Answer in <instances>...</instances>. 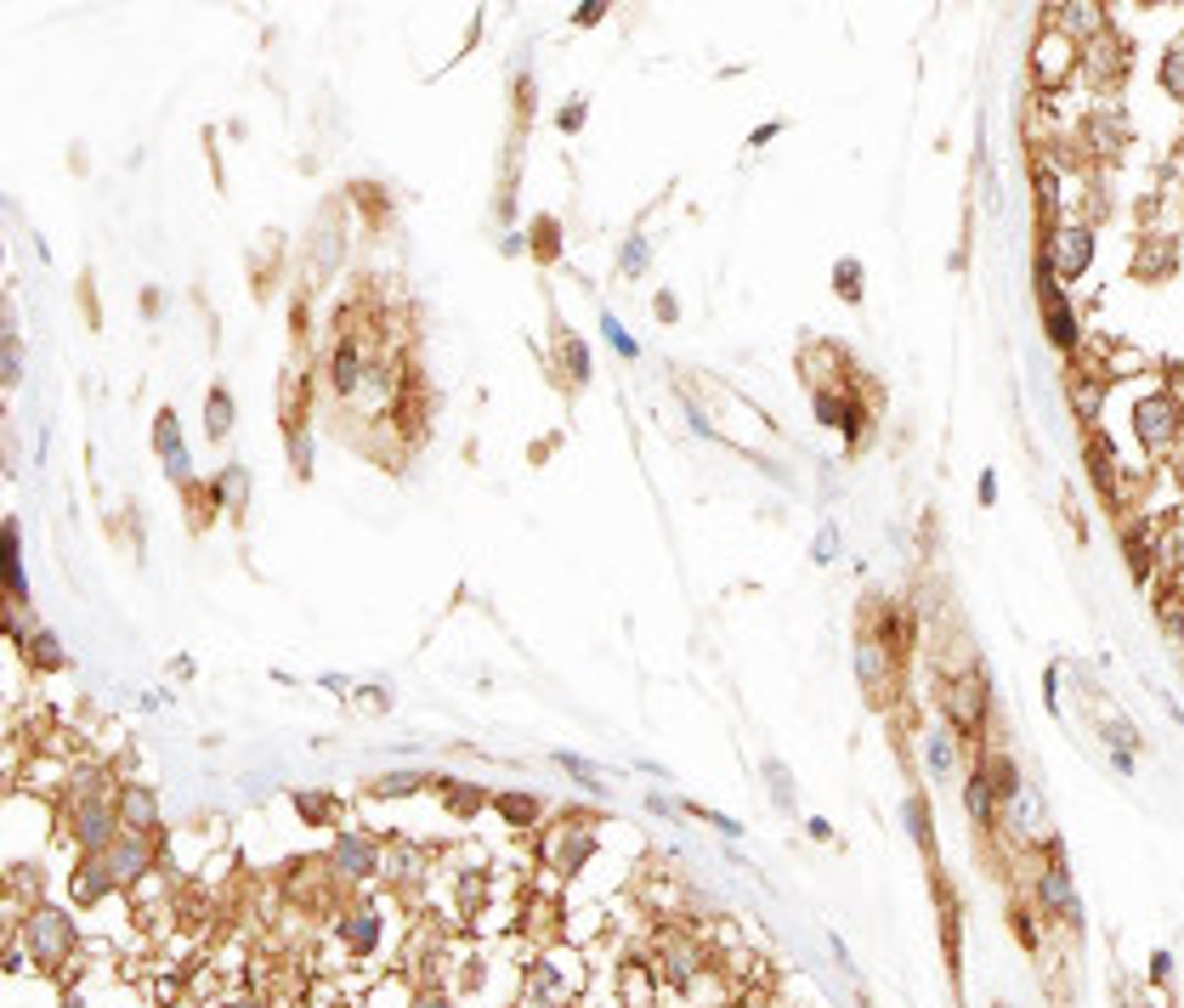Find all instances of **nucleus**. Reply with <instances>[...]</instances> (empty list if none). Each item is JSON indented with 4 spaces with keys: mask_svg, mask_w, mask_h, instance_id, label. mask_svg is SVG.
<instances>
[{
    "mask_svg": "<svg viewBox=\"0 0 1184 1008\" xmlns=\"http://www.w3.org/2000/svg\"><path fill=\"white\" fill-rule=\"evenodd\" d=\"M23 947H29V957H35L40 969H63L74 957V947H79V930H74L69 913L40 906V913L23 918Z\"/></svg>",
    "mask_w": 1184,
    "mask_h": 1008,
    "instance_id": "nucleus-1",
    "label": "nucleus"
},
{
    "mask_svg": "<svg viewBox=\"0 0 1184 1008\" xmlns=\"http://www.w3.org/2000/svg\"><path fill=\"white\" fill-rule=\"evenodd\" d=\"M0 601L29 606V578H23V538L18 521H0Z\"/></svg>",
    "mask_w": 1184,
    "mask_h": 1008,
    "instance_id": "nucleus-2",
    "label": "nucleus"
},
{
    "mask_svg": "<svg viewBox=\"0 0 1184 1008\" xmlns=\"http://www.w3.org/2000/svg\"><path fill=\"white\" fill-rule=\"evenodd\" d=\"M1043 318H1048V335H1055V346H1077V318H1072V306H1065V295H1060V284L1048 278V261H1043Z\"/></svg>",
    "mask_w": 1184,
    "mask_h": 1008,
    "instance_id": "nucleus-3",
    "label": "nucleus"
},
{
    "mask_svg": "<svg viewBox=\"0 0 1184 1008\" xmlns=\"http://www.w3.org/2000/svg\"><path fill=\"white\" fill-rule=\"evenodd\" d=\"M103 867H108V879L113 884H130V879H142V867H147V850H142V838H113V845L103 850Z\"/></svg>",
    "mask_w": 1184,
    "mask_h": 1008,
    "instance_id": "nucleus-4",
    "label": "nucleus"
},
{
    "mask_svg": "<svg viewBox=\"0 0 1184 1008\" xmlns=\"http://www.w3.org/2000/svg\"><path fill=\"white\" fill-rule=\"evenodd\" d=\"M120 828H125L130 838H142V833H154V828H159V804H154V793H142V788H130V793H125V804H120Z\"/></svg>",
    "mask_w": 1184,
    "mask_h": 1008,
    "instance_id": "nucleus-5",
    "label": "nucleus"
},
{
    "mask_svg": "<svg viewBox=\"0 0 1184 1008\" xmlns=\"http://www.w3.org/2000/svg\"><path fill=\"white\" fill-rule=\"evenodd\" d=\"M335 867L347 872V879H369V872H374V845H369V838H357V833H347L335 845Z\"/></svg>",
    "mask_w": 1184,
    "mask_h": 1008,
    "instance_id": "nucleus-6",
    "label": "nucleus"
},
{
    "mask_svg": "<svg viewBox=\"0 0 1184 1008\" xmlns=\"http://www.w3.org/2000/svg\"><path fill=\"white\" fill-rule=\"evenodd\" d=\"M154 442H159V454L171 459V482H188V454H182V431H176V414H159Z\"/></svg>",
    "mask_w": 1184,
    "mask_h": 1008,
    "instance_id": "nucleus-7",
    "label": "nucleus"
},
{
    "mask_svg": "<svg viewBox=\"0 0 1184 1008\" xmlns=\"http://www.w3.org/2000/svg\"><path fill=\"white\" fill-rule=\"evenodd\" d=\"M1139 431H1145V442H1173V403L1167 396H1150V403L1139 408Z\"/></svg>",
    "mask_w": 1184,
    "mask_h": 1008,
    "instance_id": "nucleus-8",
    "label": "nucleus"
},
{
    "mask_svg": "<svg viewBox=\"0 0 1184 1008\" xmlns=\"http://www.w3.org/2000/svg\"><path fill=\"white\" fill-rule=\"evenodd\" d=\"M816 414H821V425H838L845 437H856V425H862V408L845 403V396H833V391H816Z\"/></svg>",
    "mask_w": 1184,
    "mask_h": 1008,
    "instance_id": "nucleus-9",
    "label": "nucleus"
},
{
    "mask_svg": "<svg viewBox=\"0 0 1184 1008\" xmlns=\"http://www.w3.org/2000/svg\"><path fill=\"white\" fill-rule=\"evenodd\" d=\"M1089 255H1094V238L1082 233V227H1072V233H1060V272H1082L1089 267Z\"/></svg>",
    "mask_w": 1184,
    "mask_h": 1008,
    "instance_id": "nucleus-10",
    "label": "nucleus"
},
{
    "mask_svg": "<svg viewBox=\"0 0 1184 1008\" xmlns=\"http://www.w3.org/2000/svg\"><path fill=\"white\" fill-rule=\"evenodd\" d=\"M108 884H113V879H108L103 855H91V862L79 867V879H74V896H79V901H96V896H108Z\"/></svg>",
    "mask_w": 1184,
    "mask_h": 1008,
    "instance_id": "nucleus-11",
    "label": "nucleus"
},
{
    "mask_svg": "<svg viewBox=\"0 0 1184 1008\" xmlns=\"http://www.w3.org/2000/svg\"><path fill=\"white\" fill-rule=\"evenodd\" d=\"M1043 901H1048V906H1060L1065 918H1077V896H1072V879H1065V867H1055V872L1043 879Z\"/></svg>",
    "mask_w": 1184,
    "mask_h": 1008,
    "instance_id": "nucleus-12",
    "label": "nucleus"
},
{
    "mask_svg": "<svg viewBox=\"0 0 1184 1008\" xmlns=\"http://www.w3.org/2000/svg\"><path fill=\"white\" fill-rule=\"evenodd\" d=\"M357 369H364V352H357V340H347L335 352V391H352L357 386Z\"/></svg>",
    "mask_w": 1184,
    "mask_h": 1008,
    "instance_id": "nucleus-13",
    "label": "nucleus"
},
{
    "mask_svg": "<svg viewBox=\"0 0 1184 1008\" xmlns=\"http://www.w3.org/2000/svg\"><path fill=\"white\" fill-rule=\"evenodd\" d=\"M924 754H930V771L947 782V776H952V737L947 731H930L924 737Z\"/></svg>",
    "mask_w": 1184,
    "mask_h": 1008,
    "instance_id": "nucleus-14",
    "label": "nucleus"
},
{
    "mask_svg": "<svg viewBox=\"0 0 1184 1008\" xmlns=\"http://www.w3.org/2000/svg\"><path fill=\"white\" fill-rule=\"evenodd\" d=\"M347 940H352L357 952H369L374 940H381V918H374V913H352V923H347Z\"/></svg>",
    "mask_w": 1184,
    "mask_h": 1008,
    "instance_id": "nucleus-15",
    "label": "nucleus"
},
{
    "mask_svg": "<svg viewBox=\"0 0 1184 1008\" xmlns=\"http://www.w3.org/2000/svg\"><path fill=\"white\" fill-rule=\"evenodd\" d=\"M210 437H227V425H233V396H227V386H216L210 391Z\"/></svg>",
    "mask_w": 1184,
    "mask_h": 1008,
    "instance_id": "nucleus-16",
    "label": "nucleus"
},
{
    "mask_svg": "<svg viewBox=\"0 0 1184 1008\" xmlns=\"http://www.w3.org/2000/svg\"><path fill=\"white\" fill-rule=\"evenodd\" d=\"M499 816L528 828V821H538V799H528V793H505V799H499Z\"/></svg>",
    "mask_w": 1184,
    "mask_h": 1008,
    "instance_id": "nucleus-17",
    "label": "nucleus"
},
{
    "mask_svg": "<svg viewBox=\"0 0 1184 1008\" xmlns=\"http://www.w3.org/2000/svg\"><path fill=\"white\" fill-rule=\"evenodd\" d=\"M601 335H606V346H613L618 357H640V346L630 340V329H623V323L613 318V312H606V318H601Z\"/></svg>",
    "mask_w": 1184,
    "mask_h": 1008,
    "instance_id": "nucleus-18",
    "label": "nucleus"
},
{
    "mask_svg": "<svg viewBox=\"0 0 1184 1008\" xmlns=\"http://www.w3.org/2000/svg\"><path fill=\"white\" fill-rule=\"evenodd\" d=\"M18 369H23V346H18V335H6L0 340V386H12Z\"/></svg>",
    "mask_w": 1184,
    "mask_h": 1008,
    "instance_id": "nucleus-19",
    "label": "nucleus"
},
{
    "mask_svg": "<svg viewBox=\"0 0 1184 1008\" xmlns=\"http://www.w3.org/2000/svg\"><path fill=\"white\" fill-rule=\"evenodd\" d=\"M969 811H975V821H992V788H986V776H969Z\"/></svg>",
    "mask_w": 1184,
    "mask_h": 1008,
    "instance_id": "nucleus-20",
    "label": "nucleus"
},
{
    "mask_svg": "<svg viewBox=\"0 0 1184 1008\" xmlns=\"http://www.w3.org/2000/svg\"><path fill=\"white\" fill-rule=\"evenodd\" d=\"M533 250H538V255H555V250H562V227H555L550 216H545V222H533Z\"/></svg>",
    "mask_w": 1184,
    "mask_h": 1008,
    "instance_id": "nucleus-21",
    "label": "nucleus"
},
{
    "mask_svg": "<svg viewBox=\"0 0 1184 1008\" xmlns=\"http://www.w3.org/2000/svg\"><path fill=\"white\" fill-rule=\"evenodd\" d=\"M29 657H35V664H63V652H57V635H52V630L29 635Z\"/></svg>",
    "mask_w": 1184,
    "mask_h": 1008,
    "instance_id": "nucleus-22",
    "label": "nucleus"
},
{
    "mask_svg": "<svg viewBox=\"0 0 1184 1008\" xmlns=\"http://www.w3.org/2000/svg\"><path fill=\"white\" fill-rule=\"evenodd\" d=\"M420 782H425V776H408V771H397V776H386V782L374 788V793H381V799H391V793H414Z\"/></svg>",
    "mask_w": 1184,
    "mask_h": 1008,
    "instance_id": "nucleus-23",
    "label": "nucleus"
},
{
    "mask_svg": "<svg viewBox=\"0 0 1184 1008\" xmlns=\"http://www.w3.org/2000/svg\"><path fill=\"white\" fill-rule=\"evenodd\" d=\"M567 369H572V379H589V352L579 340H567Z\"/></svg>",
    "mask_w": 1184,
    "mask_h": 1008,
    "instance_id": "nucleus-24",
    "label": "nucleus"
},
{
    "mask_svg": "<svg viewBox=\"0 0 1184 1008\" xmlns=\"http://www.w3.org/2000/svg\"><path fill=\"white\" fill-rule=\"evenodd\" d=\"M647 255H652L647 238H630V250H623V272H640V267H647Z\"/></svg>",
    "mask_w": 1184,
    "mask_h": 1008,
    "instance_id": "nucleus-25",
    "label": "nucleus"
},
{
    "mask_svg": "<svg viewBox=\"0 0 1184 1008\" xmlns=\"http://www.w3.org/2000/svg\"><path fill=\"white\" fill-rule=\"evenodd\" d=\"M562 765H567L572 776H584V788H601V771H596V765H584V759H572V754H562Z\"/></svg>",
    "mask_w": 1184,
    "mask_h": 1008,
    "instance_id": "nucleus-26",
    "label": "nucleus"
},
{
    "mask_svg": "<svg viewBox=\"0 0 1184 1008\" xmlns=\"http://www.w3.org/2000/svg\"><path fill=\"white\" fill-rule=\"evenodd\" d=\"M838 295L856 301V261H838Z\"/></svg>",
    "mask_w": 1184,
    "mask_h": 1008,
    "instance_id": "nucleus-27",
    "label": "nucleus"
},
{
    "mask_svg": "<svg viewBox=\"0 0 1184 1008\" xmlns=\"http://www.w3.org/2000/svg\"><path fill=\"white\" fill-rule=\"evenodd\" d=\"M295 804H301V816H306V821L329 816V799H318V793H301V799H295Z\"/></svg>",
    "mask_w": 1184,
    "mask_h": 1008,
    "instance_id": "nucleus-28",
    "label": "nucleus"
},
{
    "mask_svg": "<svg viewBox=\"0 0 1184 1008\" xmlns=\"http://www.w3.org/2000/svg\"><path fill=\"white\" fill-rule=\"evenodd\" d=\"M907 821H913V833H918V838H924V845H930V811H924V804H918V799L907 804Z\"/></svg>",
    "mask_w": 1184,
    "mask_h": 1008,
    "instance_id": "nucleus-29",
    "label": "nucleus"
},
{
    "mask_svg": "<svg viewBox=\"0 0 1184 1008\" xmlns=\"http://www.w3.org/2000/svg\"><path fill=\"white\" fill-rule=\"evenodd\" d=\"M448 804H454V811H465V816H471V811H476V804H482V793L459 788V793H448Z\"/></svg>",
    "mask_w": 1184,
    "mask_h": 1008,
    "instance_id": "nucleus-30",
    "label": "nucleus"
},
{
    "mask_svg": "<svg viewBox=\"0 0 1184 1008\" xmlns=\"http://www.w3.org/2000/svg\"><path fill=\"white\" fill-rule=\"evenodd\" d=\"M601 18H606V6H601V0H589V6L572 12V23H584V29H589V23H601Z\"/></svg>",
    "mask_w": 1184,
    "mask_h": 1008,
    "instance_id": "nucleus-31",
    "label": "nucleus"
},
{
    "mask_svg": "<svg viewBox=\"0 0 1184 1008\" xmlns=\"http://www.w3.org/2000/svg\"><path fill=\"white\" fill-rule=\"evenodd\" d=\"M771 782H777V799L782 804H794V788H788V771L782 765H771Z\"/></svg>",
    "mask_w": 1184,
    "mask_h": 1008,
    "instance_id": "nucleus-32",
    "label": "nucleus"
},
{
    "mask_svg": "<svg viewBox=\"0 0 1184 1008\" xmlns=\"http://www.w3.org/2000/svg\"><path fill=\"white\" fill-rule=\"evenodd\" d=\"M833 544H838V538H833V527H821V533H816V561H828V555H833Z\"/></svg>",
    "mask_w": 1184,
    "mask_h": 1008,
    "instance_id": "nucleus-33",
    "label": "nucleus"
},
{
    "mask_svg": "<svg viewBox=\"0 0 1184 1008\" xmlns=\"http://www.w3.org/2000/svg\"><path fill=\"white\" fill-rule=\"evenodd\" d=\"M414 1008H448V1003H442V997H420Z\"/></svg>",
    "mask_w": 1184,
    "mask_h": 1008,
    "instance_id": "nucleus-34",
    "label": "nucleus"
},
{
    "mask_svg": "<svg viewBox=\"0 0 1184 1008\" xmlns=\"http://www.w3.org/2000/svg\"><path fill=\"white\" fill-rule=\"evenodd\" d=\"M0 267H6V238H0Z\"/></svg>",
    "mask_w": 1184,
    "mask_h": 1008,
    "instance_id": "nucleus-35",
    "label": "nucleus"
}]
</instances>
